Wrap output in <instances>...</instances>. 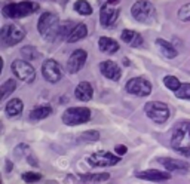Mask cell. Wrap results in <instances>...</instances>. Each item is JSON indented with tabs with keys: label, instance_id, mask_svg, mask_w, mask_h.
Wrapping results in <instances>:
<instances>
[{
	"label": "cell",
	"instance_id": "cell-1",
	"mask_svg": "<svg viewBox=\"0 0 190 184\" xmlns=\"http://www.w3.org/2000/svg\"><path fill=\"white\" fill-rule=\"evenodd\" d=\"M171 147L178 153L190 156V120L177 123L171 135Z\"/></svg>",
	"mask_w": 190,
	"mask_h": 184
},
{
	"label": "cell",
	"instance_id": "cell-2",
	"mask_svg": "<svg viewBox=\"0 0 190 184\" xmlns=\"http://www.w3.org/2000/svg\"><path fill=\"white\" fill-rule=\"evenodd\" d=\"M60 18L57 14L52 12H45L40 15L39 22H37V30L42 34V37L45 40H57L58 39V33H60V28H61Z\"/></svg>",
	"mask_w": 190,
	"mask_h": 184
},
{
	"label": "cell",
	"instance_id": "cell-3",
	"mask_svg": "<svg viewBox=\"0 0 190 184\" xmlns=\"http://www.w3.org/2000/svg\"><path fill=\"white\" fill-rule=\"evenodd\" d=\"M39 9V5L36 2H21V3H9L3 7V15L11 20H16V18H22V16H28V15L34 14Z\"/></svg>",
	"mask_w": 190,
	"mask_h": 184
},
{
	"label": "cell",
	"instance_id": "cell-4",
	"mask_svg": "<svg viewBox=\"0 0 190 184\" xmlns=\"http://www.w3.org/2000/svg\"><path fill=\"white\" fill-rule=\"evenodd\" d=\"M131 14L138 22L150 24L156 20V7L147 0H138L131 7Z\"/></svg>",
	"mask_w": 190,
	"mask_h": 184
},
{
	"label": "cell",
	"instance_id": "cell-5",
	"mask_svg": "<svg viewBox=\"0 0 190 184\" xmlns=\"http://www.w3.org/2000/svg\"><path fill=\"white\" fill-rule=\"evenodd\" d=\"M62 122L67 126H76L82 123L89 122L91 119V110L86 107H70L62 113Z\"/></svg>",
	"mask_w": 190,
	"mask_h": 184
},
{
	"label": "cell",
	"instance_id": "cell-6",
	"mask_svg": "<svg viewBox=\"0 0 190 184\" xmlns=\"http://www.w3.org/2000/svg\"><path fill=\"white\" fill-rule=\"evenodd\" d=\"M144 113L149 119L156 123H163L170 119V109L165 102L161 101H149L144 105Z\"/></svg>",
	"mask_w": 190,
	"mask_h": 184
},
{
	"label": "cell",
	"instance_id": "cell-7",
	"mask_svg": "<svg viewBox=\"0 0 190 184\" xmlns=\"http://www.w3.org/2000/svg\"><path fill=\"white\" fill-rule=\"evenodd\" d=\"M2 42L6 46H14L25 37V30L16 24H6L2 27Z\"/></svg>",
	"mask_w": 190,
	"mask_h": 184
},
{
	"label": "cell",
	"instance_id": "cell-8",
	"mask_svg": "<svg viewBox=\"0 0 190 184\" xmlns=\"http://www.w3.org/2000/svg\"><path fill=\"white\" fill-rule=\"evenodd\" d=\"M11 68H12L14 74L20 80H22V82L33 83L34 79H36V70H34L33 65H31L30 62H27L25 60H15V61L12 62Z\"/></svg>",
	"mask_w": 190,
	"mask_h": 184
},
{
	"label": "cell",
	"instance_id": "cell-9",
	"mask_svg": "<svg viewBox=\"0 0 190 184\" xmlns=\"http://www.w3.org/2000/svg\"><path fill=\"white\" fill-rule=\"evenodd\" d=\"M126 91L137 96H147L152 92V83L144 77H132L126 82Z\"/></svg>",
	"mask_w": 190,
	"mask_h": 184
},
{
	"label": "cell",
	"instance_id": "cell-10",
	"mask_svg": "<svg viewBox=\"0 0 190 184\" xmlns=\"http://www.w3.org/2000/svg\"><path fill=\"white\" fill-rule=\"evenodd\" d=\"M42 74L45 77V80L51 83H57L62 77V68L55 60H46L42 64Z\"/></svg>",
	"mask_w": 190,
	"mask_h": 184
},
{
	"label": "cell",
	"instance_id": "cell-11",
	"mask_svg": "<svg viewBox=\"0 0 190 184\" xmlns=\"http://www.w3.org/2000/svg\"><path fill=\"white\" fill-rule=\"evenodd\" d=\"M120 156H116L110 151H97L88 157V164L91 166H113L119 164Z\"/></svg>",
	"mask_w": 190,
	"mask_h": 184
},
{
	"label": "cell",
	"instance_id": "cell-12",
	"mask_svg": "<svg viewBox=\"0 0 190 184\" xmlns=\"http://www.w3.org/2000/svg\"><path fill=\"white\" fill-rule=\"evenodd\" d=\"M86 60H88V52L83 51V49H76L73 54L70 55L67 61V70L68 73L75 74L77 71H80L83 65L86 64Z\"/></svg>",
	"mask_w": 190,
	"mask_h": 184
},
{
	"label": "cell",
	"instance_id": "cell-13",
	"mask_svg": "<svg viewBox=\"0 0 190 184\" xmlns=\"http://www.w3.org/2000/svg\"><path fill=\"white\" fill-rule=\"evenodd\" d=\"M135 175L138 178H141V180H147V181H153V183H162V181L171 180V174L168 171H159V169L140 171V172H137Z\"/></svg>",
	"mask_w": 190,
	"mask_h": 184
},
{
	"label": "cell",
	"instance_id": "cell-14",
	"mask_svg": "<svg viewBox=\"0 0 190 184\" xmlns=\"http://www.w3.org/2000/svg\"><path fill=\"white\" fill-rule=\"evenodd\" d=\"M119 18V11L113 7L111 5H104L100 11V21H101V25L104 28L111 27L116 22V20Z\"/></svg>",
	"mask_w": 190,
	"mask_h": 184
},
{
	"label": "cell",
	"instance_id": "cell-15",
	"mask_svg": "<svg viewBox=\"0 0 190 184\" xmlns=\"http://www.w3.org/2000/svg\"><path fill=\"white\" fill-rule=\"evenodd\" d=\"M100 71H101V74L104 77H107L110 80H115V82H117L120 79V76H122V71H120L119 65L116 62L110 61V60L100 62Z\"/></svg>",
	"mask_w": 190,
	"mask_h": 184
},
{
	"label": "cell",
	"instance_id": "cell-16",
	"mask_svg": "<svg viewBox=\"0 0 190 184\" xmlns=\"http://www.w3.org/2000/svg\"><path fill=\"white\" fill-rule=\"evenodd\" d=\"M157 162L161 165H163L166 171H181V172H186L189 169V164L184 162V160H180V159H172V157H159Z\"/></svg>",
	"mask_w": 190,
	"mask_h": 184
},
{
	"label": "cell",
	"instance_id": "cell-17",
	"mask_svg": "<svg viewBox=\"0 0 190 184\" xmlns=\"http://www.w3.org/2000/svg\"><path fill=\"white\" fill-rule=\"evenodd\" d=\"M120 37H122V40L125 42L126 45L132 46V48H140V46H142V43H144L141 34L134 31V30H128V28L123 30L122 34H120Z\"/></svg>",
	"mask_w": 190,
	"mask_h": 184
},
{
	"label": "cell",
	"instance_id": "cell-18",
	"mask_svg": "<svg viewBox=\"0 0 190 184\" xmlns=\"http://www.w3.org/2000/svg\"><path fill=\"white\" fill-rule=\"evenodd\" d=\"M92 95H94V89L89 82H80L77 85V88L75 89V96L79 101L86 102L92 98Z\"/></svg>",
	"mask_w": 190,
	"mask_h": 184
},
{
	"label": "cell",
	"instance_id": "cell-19",
	"mask_svg": "<svg viewBox=\"0 0 190 184\" xmlns=\"http://www.w3.org/2000/svg\"><path fill=\"white\" fill-rule=\"evenodd\" d=\"M86 34H88V27H86L83 22H79V24H76L75 27L71 28V33L68 34L67 42L68 43L79 42V40H82V39H85Z\"/></svg>",
	"mask_w": 190,
	"mask_h": 184
},
{
	"label": "cell",
	"instance_id": "cell-20",
	"mask_svg": "<svg viewBox=\"0 0 190 184\" xmlns=\"http://www.w3.org/2000/svg\"><path fill=\"white\" fill-rule=\"evenodd\" d=\"M98 48L101 52L104 54H115L119 51V43L116 40H113L111 37H100V40H98Z\"/></svg>",
	"mask_w": 190,
	"mask_h": 184
},
{
	"label": "cell",
	"instance_id": "cell-21",
	"mask_svg": "<svg viewBox=\"0 0 190 184\" xmlns=\"http://www.w3.org/2000/svg\"><path fill=\"white\" fill-rule=\"evenodd\" d=\"M52 113V107L49 104H43V105H37L30 111V119L31 120H42L46 119L49 114Z\"/></svg>",
	"mask_w": 190,
	"mask_h": 184
},
{
	"label": "cell",
	"instance_id": "cell-22",
	"mask_svg": "<svg viewBox=\"0 0 190 184\" xmlns=\"http://www.w3.org/2000/svg\"><path fill=\"white\" fill-rule=\"evenodd\" d=\"M22 109H24V104H22V101H21L20 98H12L6 104V109L5 110H6V114L9 117H15V116H18V114H21Z\"/></svg>",
	"mask_w": 190,
	"mask_h": 184
},
{
	"label": "cell",
	"instance_id": "cell-23",
	"mask_svg": "<svg viewBox=\"0 0 190 184\" xmlns=\"http://www.w3.org/2000/svg\"><path fill=\"white\" fill-rule=\"evenodd\" d=\"M156 45L159 46V49H161V52H162L163 56H166V58H175L177 56V49L171 45L170 42L163 40V39H157L156 40Z\"/></svg>",
	"mask_w": 190,
	"mask_h": 184
},
{
	"label": "cell",
	"instance_id": "cell-24",
	"mask_svg": "<svg viewBox=\"0 0 190 184\" xmlns=\"http://www.w3.org/2000/svg\"><path fill=\"white\" fill-rule=\"evenodd\" d=\"M82 181H91V183H101L107 181L110 178L109 172H98V174H80L79 175Z\"/></svg>",
	"mask_w": 190,
	"mask_h": 184
},
{
	"label": "cell",
	"instance_id": "cell-25",
	"mask_svg": "<svg viewBox=\"0 0 190 184\" xmlns=\"http://www.w3.org/2000/svg\"><path fill=\"white\" fill-rule=\"evenodd\" d=\"M15 89H16V80H15V79H7L6 82L2 85V88H0V94H2L0 98H2V100H5L9 94H12V92H14Z\"/></svg>",
	"mask_w": 190,
	"mask_h": 184
},
{
	"label": "cell",
	"instance_id": "cell-26",
	"mask_svg": "<svg viewBox=\"0 0 190 184\" xmlns=\"http://www.w3.org/2000/svg\"><path fill=\"white\" fill-rule=\"evenodd\" d=\"M75 11L79 15H91L92 14V7L86 0H77L75 3Z\"/></svg>",
	"mask_w": 190,
	"mask_h": 184
},
{
	"label": "cell",
	"instance_id": "cell-27",
	"mask_svg": "<svg viewBox=\"0 0 190 184\" xmlns=\"http://www.w3.org/2000/svg\"><path fill=\"white\" fill-rule=\"evenodd\" d=\"M163 83H165L166 88L171 89V91H174V92H177L178 89L181 88V85H183L175 76H165V77H163Z\"/></svg>",
	"mask_w": 190,
	"mask_h": 184
},
{
	"label": "cell",
	"instance_id": "cell-28",
	"mask_svg": "<svg viewBox=\"0 0 190 184\" xmlns=\"http://www.w3.org/2000/svg\"><path fill=\"white\" fill-rule=\"evenodd\" d=\"M177 16H178V20L181 21V22H189L190 21V3H186L183 6L178 9V12H177Z\"/></svg>",
	"mask_w": 190,
	"mask_h": 184
},
{
	"label": "cell",
	"instance_id": "cell-29",
	"mask_svg": "<svg viewBox=\"0 0 190 184\" xmlns=\"http://www.w3.org/2000/svg\"><path fill=\"white\" fill-rule=\"evenodd\" d=\"M21 54H22V56L25 58V60H37L39 56H40V54L36 51V48H33V46H24V48L21 49Z\"/></svg>",
	"mask_w": 190,
	"mask_h": 184
},
{
	"label": "cell",
	"instance_id": "cell-30",
	"mask_svg": "<svg viewBox=\"0 0 190 184\" xmlns=\"http://www.w3.org/2000/svg\"><path fill=\"white\" fill-rule=\"evenodd\" d=\"M100 138V132L98 131H85L83 134H80V140L85 143H94Z\"/></svg>",
	"mask_w": 190,
	"mask_h": 184
},
{
	"label": "cell",
	"instance_id": "cell-31",
	"mask_svg": "<svg viewBox=\"0 0 190 184\" xmlns=\"http://www.w3.org/2000/svg\"><path fill=\"white\" fill-rule=\"evenodd\" d=\"M177 98H181V100H190V83H183L181 88L175 92Z\"/></svg>",
	"mask_w": 190,
	"mask_h": 184
},
{
	"label": "cell",
	"instance_id": "cell-32",
	"mask_svg": "<svg viewBox=\"0 0 190 184\" xmlns=\"http://www.w3.org/2000/svg\"><path fill=\"white\" fill-rule=\"evenodd\" d=\"M22 180L25 183H37L42 180V174H39V172H24Z\"/></svg>",
	"mask_w": 190,
	"mask_h": 184
},
{
	"label": "cell",
	"instance_id": "cell-33",
	"mask_svg": "<svg viewBox=\"0 0 190 184\" xmlns=\"http://www.w3.org/2000/svg\"><path fill=\"white\" fill-rule=\"evenodd\" d=\"M126 150H128V149H126L125 146H122V144H119V146H116V153H117L119 156H123V155L126 153Z\"/></svg>",
	"mask_w": 190,
	"mask_h": 184
},
{
	"label": "cell",
	"instance_id": "cell-34",
	"mask_svg": "<svg viewBox=\"0 0 190 184\" xmlns=\"http://www.w3.org/2000/svg\"><path fill=\"white\" fill-rule=\"evenodd\" d=\"M120 0H107V5H116V3H119Z\"/></svg>",
	"mask_w": 190,
	"mask_h": 184
},
{
	"label": "cell",
	"instance_id": "cell-35",
	"mask_svg": "<svg viewBox=\"0 0 190 184\" xmlns=\"http://www.w3.org/2000/svg\"><path fill=\"white\" fill-rule=\"evenodd\" d=\"M12 169V168H11V162H9V160H7V168H6V171L7 172H9V171Z\"/></svg>",
	"mask_w": 190,
	"mask_h": 184
}]
</instances>
